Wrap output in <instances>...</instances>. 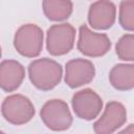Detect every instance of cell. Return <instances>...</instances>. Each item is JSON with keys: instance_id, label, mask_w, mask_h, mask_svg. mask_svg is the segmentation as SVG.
Returning a JSON list of instances; mask_svg holds the SVG:
<instances>
[{"instance_id": "30bf717a", "label": "cell", "mask_w": 134, "mask_h": 134, "mask_svg": "<svg viewBox=\"0 0 134 134\" xmlns=\"http://www.w3.org/2000/svg\"><path fill=\"white\" fill-rule=\"evenodd\" d=\"M116 19V7L110 0H97L92 3L88 12V22L94 29H108Z\"/></svg>"}, {"instance_id": "5bb4252c", "label": "cell", "mask_w": 134, "mask_h": 134, "mask_svg": "<svg viewBox=\"0 0 134 134\" xmlns=\"http://www.w3.org/2000/svg\"><path fill=\"white\" fill-rule=\"evenodd\" d=\"M120 26L129 31H134V0H122L119 4Z\"/></svg>"}, {"instance_id": "ba28073f", "label": "cell", "mask_w": 134, "mask_h": 134, "mask_svg": "<svg viewBox=\"0 0 134 134\" xmlns=\"http://www.w3.org/2000/svg\"><path fill=\"white\" fill-rule=\"evenodd\" d=\"M127 121V110L118 102H110L100 117L93 124V130L97 134H109L117 131Z\"/></svg>"}, {"instance_id": "7a4b0ae2", "label": "cell", "mask_w": 134, "mask_h": 134, "mask_svg": "<svg viewBox=\"0 0 134 134\" xmlns=\"http://www.w3.org/2000/svg\"><path fill=\"white\" fill-rule=\"evenodd\" d=\"M43 30L36 24H24L15 34L14 47L23 57L36 58L43 48Z\"/></svg>"}, {"instance_id": "52a82bcc", "label": "cell", "mask_w": 134, "mask_h": 134, "mask_svg": "<svg viewBox=\"0 0 134 134\" xmlns=\"http://www.w3.org/2000/svg\"><path fill=\"white\" fill-rule=\"evenodd\" d=\"M71 106L79 118L92 120L100 113L103 109V99L95 91L86 88L73 94Z\"/></svg>"}, {"instance_id": "3957f363", "label": "cell", "mask_w": 134, "mask_h": 134, "mask_svg": "<svg viewBox=\"0 0 134 134\" xmlns=\"http://www.w3.org/2000/svg\"><path fill=\"white\" fill-rule=\"evenodd\" d=\"M1 113L6 121L20 126L28 122L35 115V107L30 99L22 94H12L4 98Z\"/></svg>"}, {"instance_id": "4fadbf2b", "label": "cell", "mask_w": 134, "mask_h": 134, "mask_svg": "<svg viewBox=\"0 0 134 134\" xmlns=\"http://www.w3.org/2000/svg\"><path fill=\"white\" fill-rule=\"evenodd\" d=\"M42 8L44 15L50 21H64L72 14L71 0H43Z\"/></svg>"}, {"instance_id": "9a60e30c", "label": "cell", "mask_w": 134, "mask_h": 134, "mask_svg": "<svg viewBox=\"0 0 134 134\" xmlns=\"http://www.w3.org/2000/svg\"><path fill=\"white\" fill-rule=\"evenodd\" d=\"M115 50L119 60L134 61V35H124L116 43Z\"/></svg>"}, {"instance_id": "8992f818", "label": "cell", "mask_w": 134, "mask_h": 134, "mask_svg": "<svg viewBox=\"0 0 134 134\" xmlns=\"http://www.w3.org/2000/svg\"><path fill=\"white\" fill-rule=\"evenodd\" d=\"M111 47V41L106 34L92 31L85 24L79 28L77 49L84 55L98 58L106 54Z\"/></svg>"}, {"instance_id": "5b68a950", "label": "cell", "mask_w": 134, "mask_h": 134, "mask_svg": "<svg viewBox=\"0 0 134 134\" xmlns=\"http://www.w3.org/2000/svg\"><path fill=\"white\" fill-rule=\"evenodd\" d=\"M75 40V29L69 23L54 24L47 30L46 48L47 51L54 57L68 53Z\"/></svg>"}, {"instance_id": "8fae6325", "label": "cell", "mask_w": 134, "mask_h": 134, "mask_svg": "<svg viewBox=\"0 0 134 134\" xmlns=\"http://www.w3.org/2000/svg\"><path fill=\"white\" fill-rule=\"evenodd\" d=\"M25 76L24 67L15 60H4L0 65V86L5 92L17 90Z\"/></svg>"}, {"instance_id": "9c48e42d", "label": "cell", "mask_w": 134, "mask_h": 134, "mask_svg": "<svg viewBox=\"0 0 134 134\" xmlns=\"http://www.w3.org/2000/svg\"><path fill=\"white\" fill-rule=\"evenodd\" d=\"M95 76L92 62L86 59H74L66 63L65 83L72 89L89 84Z\"/></svg>"}, {"instance_id": "277c9868", "label": "cell", "mask_w": 134, "mask_h": 134, "mask_svg": "<svg viewBox=\"0 0 134 134\" xmlns=\"http://www.w3.org/2000/svg\"><path fill=\"white\" fill-rule=\"evenodd\" d=\"M44 125L52 131H65L72 125V115L68 105L62 99H50L40 111Z\"/></svg>"}, {"instance_id": "2e32d148", "label": "cell", "mask_w": 134, "mask_h": 134, "mask_svg": "<svg viewBox=\"0 0 134 134\" xmlns=\"http://www.w3.org/2000/svg\"><path fill=\"white\" fill-rule=\"evenodd\" d=\"M121 132L122 133H134V124H131V125H129L127 128H125L124 130H121Z\"/></svg>"}, {"instance_id": "6da1fadb", "label": "cell", "mask_w": 134, "mask_h": 134, "mask_svg": "<svg viewBox=\"0 0 134 134\" xmlns=\"http://www.w3.org/2000/svg\"><path fill=\"white\" fill-rule=\"evenodd\" d=\"M63 75L62 66L54 60L42 58L32 61L28 66V77L39 90L48 91L60 84Z\"/></svg>"}, {"instance_id": "7c38bea8", "label": "cell", "mask_w": 134, "mask_h": 134, "mask_svg": "<svg viewBox=\"0 0 134 134\" xmlns=\"http://www.w3.org/2000/svg\"><path fill=\"white\" fill-rule=\"evenodd\" d=\"M109 81L113 88L128 91L134 88V64H117L109 73Z\"/></svg>"}]
</instances>
